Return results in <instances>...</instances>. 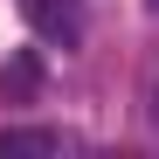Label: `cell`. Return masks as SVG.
Listing matches in <instances>:
<instances>
[{"label": "cell", "instance_id": "6da1fadb", "mask_svg": "<svg viewBox=\"0 0 159 159\" xmlns=\"http://www.w3.org/2000/svg\"><path fill=\"white\" fill-rule=\"evenodd\" d=\"M21 14H28V28L48 42V48H83V0H21Z\"/></svg>", "mask_w": 159, "mask_h": 159}, {"label": "cell", "instance_id": "7a4b0ae2", "mask_svg": "<svg viewBox=\"0 0 159 159\" xmlns=\"http://www.w3.org/2000/svg\"><path fill=\"white\" fill-rule=\"evenodd\" d=\"M0 152H69V131H0Z\"/></svg>", "mask_w": 159, "mask_h": 159}, {"label": "cell", "instance_id": "3957f363", "mask_svg": "<svg viewBox=\"0 0 159 159\" xmlns=\"http://www.w3.org/2000/svg\"><path fill=\"white\" fill-rule=\"evenodd\" d=\"M152 14H159V0H152Z\"/></svg>", "mask_w": 159, "mask_h": 159}]
</instances>
